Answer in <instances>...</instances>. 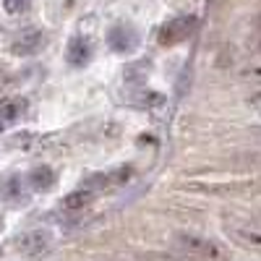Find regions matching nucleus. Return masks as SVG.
<instances>
[{"label": "nucleus", "instance_id": "obj_4", "mask_svg": "<svg viewBox=\"0 0 261 261\" xmlns=\"http://www.w3.org/2000/svg\"><path fill=\"white\" fill-rule=\"evenodd\" d=\"M227 232L232 241H238L246 248L261 251V222L258 220H246V222H230Z\"/></svg>", "mask_w": 261, "mask_h": 261}, {"label": "nucleus", "instance_id": "obj_14", "mask_svg": "<svg viewBox=\"0 0 261 261\" xmlns=\"http://www.w3.org/2000/svg\"><path fill=\"white\" fill-rule=\"evenodd\" d=\"M248 105H251V107H256V110H261V89H258V92H253V94L248 97Z\"/></svg>", "mask_w": 261, "mask_h": 261}, {"label": "nucleus", "instance_id": "obj_6", "mask_svg": "<svg viewBox=\"0 0 261 261\" xmlns=\"http://www.w3.org/2000/svg\"><path fill=\"white\" fill-rule=\"evenodd\" d=\"M65 58H68V63L76 65V68H84L92 58V42L81 34H73L71 42H68V50H65Z\"/></svg>", "mask_w": 261, "mask_h": 261}, {"label": "nucleus", "instance_id": "obj_12", "mask_svg": "<svg viewBox=\"0 0 261 261\" xmlns=\"http://www.w3.org/2000/svg\"><path fill=\"white\" fill-rule=\"evenodd\" d=\"M32 3H34V0H3L6 11H8V13H13V16H16V13H24Z\"/></svg>", "mask_w": 261, "mask_h": 261}, {"label": "nucleus", "instance_id": "obj_3", "mask_svg": "<svg viewBox=\"0 0 261 261\" xmlns=\"http://www.w3.org/2000/svg\"><path fill=\"white\" fill-rule=\"evenodd\" d=\"M139 42H141V37L130 24H118V27L110 29V34H107V45H110V50L118 53V55H134Z\"/></svg>", "mask_w": 261, "mask_h": 261}, {"label": "nucleus", "instance_id": "obj_15", "mask_svg": "<svg viewBox=\"0 0 261 261\" xmlns=\"http://www.w3.org/2000/svg\"><path fill=\"white\" fill-rule=\"evenodd\" d=\"M118 261H136V258H118Z\"/></svg>", "mask_w": 261, "mask_h": 261}, {"label": "nucleus", "instance_id": "obj_7", "mask_svg": "<svg viewBox=\"0 0 261 261\" xmlns=\"http://www.w3.org/2000/svg\"><path fill=\"white\" fill-rule=\"evenodd\" d=\"M97 191L89 186V183H84V186H79L76 191H71L65 199L60 201V206L65 209V212H79V209H84V206H89L94 199H97Z\"/></svg>", "mask_w": 261, "mask_h": 261}, {"label": "nucleus", "instance_id": "obj_1", "mask_svg": "<svg viewBox=\"0 0 261 261\" xmlns=\"http://www.w3.org/2000/svg\"><path fill=\"white\" fill-rule=\"evenodd\" d=\"M175 251L191 261H214L222 256V248L209 238L193 235V232H180L175 235Z\"/></svg>", "mask_w": 261, "mask_h": 261}, {"label": "nucleus", "instance_id": "obj_10", "mask_svg": "<svg viewBox=\"0 0 261 261\" xmlns=\"http://www.w3.org/2000/svg\"><path fill=\"white\" fill-rule=\"evenodd\" d=\"M0 196H3L6 201H21V199H27V180L21 178V175L8 178L3 186H0Z\"/></svg>", "mask_w": 261, "mask_h": 261}, {"label": "nucleus", "instance_id": "obj_13", "mask_svg": "<svg viewBox=\"0 0 261 261\" xmlns=\"http://www.w3.org/2000/svg\"><path fill=\"white\" fill-rule=\"evenodd\" d=\"M243 79H248V81H261V60L246 65V68H243Z\"/></svg>", "mask_w": 261, "mask_h": 261}, {"label": "nucleus", "instance_id": "obj_8", "mask_svg": "<svg viewBox=\"0 0 261 261\" xmlns=\"http://www.w3.org/2000/svg\"><path fill=\"white\" fill-rule=\"evenodd\" d=\"M53 246V235L47 230H32L18 238V248L24 253H42Z\"/></svg>", "mask_w": 261, "mask_h": 261}, {"label": "nucleus", "instance_id": "obj_11", "mask_svg": "<svg viewBox=\"0 0 261 261\" xmlns=\"http://www.w3.org/2000/svg\"><path fill=\"white\" fill-rule=\"evenodd\" d=\"M24 110H27L24 99H8V102L0 105V120L3 123H16V120H21Z\"/></svg>", "mask_w": 261, "mask_h": 261}, {"label": "nucleus", "instance_id": "obj_5", "mask_svg": "<svg viewBox=\"0 0 261 261\" xmlns=\"http://www.w3.org/2000/svg\"><path fill=\"white\" fill-rule=\"evenodd\" d=\"M45 45V32H39V29H27V32H21L16 39H13V55H21V58H27V55H34L39 53V47Z\"/></svg>", "mask_w": 261, "mask_h": 261}, {"label": "nucleus", "instance_id": "obj_18", "mask_svg": "<svg viewBox=\"0 0 261 261\" xmlns=\"http://www.w3.org/2000/svg\"><path fill=\"white\" fill-rule=\"evenodd\" d=\"M256 134H258V136H261V128H258V130H256Z\"/></svg>", "mask_w": 261, "mask_h": 261}, {"label": "nucleus", "instance_id": "obj_16", "mask_svg": "<svg viewBox=\"0 0 261 261\" xmlns=\"http://www.w3.org/2000/svg\"><path fill=\"white\" fill-rule=\"evenodd\" d=\"M3 125H6V123H3V120H0V130H3Z\"/></svg>", "mask_w": 261, "mask_h": 261}, {"label": "nucleus", "instance_id": "obj_17", "mask_svg": "<svg viewBox=\"0 0 261 261\" xmlns=\"http://www.w3.org/2000/svg\"><path fill=\"white\" fill-rule=\"evenodd\" d=\"M0 227H3V217H0Z\"/></svg>", "mask_w": 261, "mask_h": 261}, {"label": "nucleus", "instance_id": "obj_2", "mask_svg": "<svg viewBox=\"0 0 261 261\" xmlns=\"http://www.w3.org/2000/svg\"><path fill=\"white\" fill-rule=\"evenodd\" d=\"M196 27H199V18L191 16V13H183V16L165 21L162 29H160V45H167V47L180 45V42H186L196 32Z\"/></svg>", "mask_w": 261, "mask_h": 261}, {"label": "nucleus", "instance_id": "obj_9", "mask_svg": "<svg viewBox=\"0 0 261 261\" xmlns=\"http://www.w3.org/2000/svg\"><path fill=\"white\" fill-rule=\"evenodd\" d=\"M24 180H27V186H29L32 191H50L53 183H55V172H53L47 165H39V167H34V170L29 172Z\"/></svg>", "mask_w": 261, "mask_h": 261}]
</instances>
